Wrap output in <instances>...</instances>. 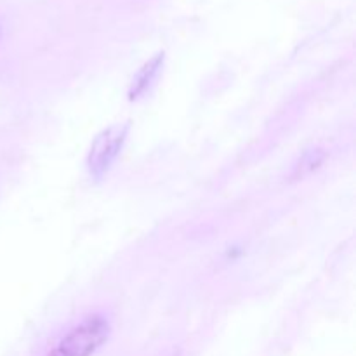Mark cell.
<instances>
[{
    "label": "cell",
    "mask_w": 356,
    "mask_h": 356,
    "mask_svg": "<svg viewBox=\"0 0 356 356\" xmlns=\"http://www.w3.org/2000/svg\"><path fill=\"white\" fill-rule=\"evenodd\" d=\"M111 334V322L103 313H92L73 325L47 356H92L106 344Z\"/></svg>",
    "instance_id": "cell-1"
},
{
    "label": "cell",
    "mask_w": 356,
    "mask_h": 356,
    "mask_svg": "<svg viewBox=\"0 0 356 356\" xmlns=\"http://www.w3.org/2000/svg\"><path fill=\"white\" fill-rule=\"evenodd\" d=\"M129 131H131L129 124H115L108 129H103L94 138L90 152L87 155V170H89V176L92 179L99 181L110 172V169L124 149Z\"/></svg>",
    "instance_id": "cell-2"
},
{
    "label": "cell",
    "mask_w": 356,
    "mask_h": 356,
    "mask_svg": "<svg viewBox=\"0 0 356 356\" xmlns=\"http://www.w3.org/2000/svg\"><path fill=\"white\" fill-rule=\"evenodd\" d=\"M163 59H165V54H163V52H159V54H155L153 58H149L148 61L136 72V75L132 76L131 87H129V99L139 101L152 90V87L155 86L156 79H159L160 72H162L163 68Z\"/></svg>",
    "instance_id": "cell-3"
},
{
    "label": "cell",
    "mask_w": 356,
    "mask_h": 356,
    "mask_svg": "<svg viewBox=\"0 0 356 356\" xmlns=\"http://www.w3.org/2000/svg\"><path fill=\"white\" fill-rule=\"evenodd\" d=\"M327 160V152L323 148H309L302 153L294 163L291 172V179H302V177L312 176L313 172L323 165Z\"/></svg>",
    "instance_id": "cell-4"
},
{
    "label": "cell",
    "mask_w": 356,
    "mask_h": 356,
    "mask_svg": "<svg viewBox=\"0 0 356 356\" xmlns=\"http://www.w3.org/2000/svg\"><path fill=\"white\" fill-rule=\"evenodd\" d=\"M2 37H3V24L0 23V40H2Z\"/></svg>",
    "instance_id": "cell-5"
}]
</instances>
